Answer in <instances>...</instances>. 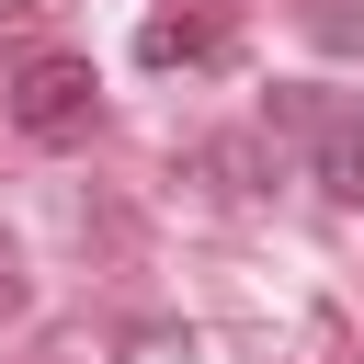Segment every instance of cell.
<instances>
[{"instance_id":"cell-1","label":"cell","mask_w":364,"mask_h":364,"mask_svg":"<svg viewBox=\"0 0 364 364\" xmlns=\"http://www.w3.org/2000/svg\"><path fill=\"white\" fill-rule=\"evenodd\" d=\"M11 125H23L34 148L91 136V125H102V80H91V57H34V68L11 80Z\"/></svg>"},{"instance_id":"cell-2","label":"cell","mask_w":364,"mask_h":364,"mask_svg":"<svg viewBox=\"0 0 364 364\" xmlns=\"http://www.w3.org/2000/svg\"><path fill=\"white\" fill-rule=\"evenodd\" d=\"M284 114H296V136L318 148V182H330V193H364V114L330 102V91H296Z\"/></svg>"},{"instance_id":"cell-3","label":"cell","mask_w":364,"mask_h":364,"mask_svg":"<svg viewBox=\"0 0 364 364\" xmlns=\"http://www.w3.org/2000/svg\"><path fill=\"white\" fill-rule=\"evenodd\" d=\"M205 46H216V34H205V23H171V11H159V23L136 34V57H148V68H193Z\"/></svg>"},{"instance_id":"cell-4","label":"cell","mask_w":364,"mask_h":364,"mask_svg":"<svg viewBox=\"0 0 364 364\" xmlns=\"http://www.w3.org/2000/svg\"><path fill=\"white\" fill-rule=\"evenodd\" d=\"M125 364H193V341H182V330H136V341H125Z\"/></svg>"},{"instance_id":"cell-5","label":"cell","mask_w":364,"mask_h":364,"mask_svg":"<svg viewBox=\"0 0 364 364\" xmlns=\"http://www.w3.org/2000/svg\"><path fill=\"white\" fill-rule=\"evenodd\" d=\"M11 307H23V273H11V262H0V318H11Z\"/></svg>"},{"instance_id":"cell-6","label":"cell","mask_w":364,"mask_h":364,"mask_svg":"<svg viewBox=\"0 0 364 364\" xmlns=\"http://www.w3.org/2000/svg\"><path fill=\"white\" fill-rule=\"evenodd\" d=\"M11 11H34V0H0V23H11Z\"/></svg>"}]
</instances>
